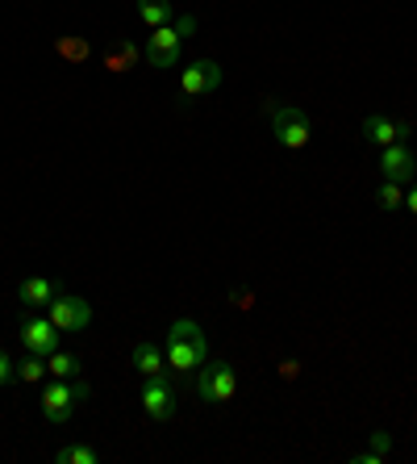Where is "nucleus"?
<instances>
[{"mask_svg": "<svg viewBox=\"0 0 417 464\" xmlns=\"http://www.w3.org/2000/svg\"><path fill=\"white\" fill-rule=\"evenodd\" d=\"M192 30H196V17H179L176 25L151 30V38H146V47H143V59L151 63V67H176L179 47H184V38H188Z\"/></svg>", "mask_w": 417, "mask_h": 464, "instance_id": "obj_2", "label": "nucleus"}, {"mask_svg": "<svg viewBox=\"0 0 417 464\" xmlns=\"http://www.w3.org/2000/svg\"><path fill=\"white\" fill-rule=\"evenodd\" d=\"M405 209H409V214H413V218H417V180L409 184V193H405Z\"/></svg>", "mask_w": 417, "mask_h": 464, "instance_id": "obj_25", "label": "nucleus"}, {"mask_svg": "<svg viewBox=\"0 0 417 464\" xmlns=\"http://www.w3.org/2000/svg\"><path fill=\"white\" fill-rule=\"evenodd\" d=\"M209 360V339L192 318H176L167 330V368H176L179 377H188Z\"/></svg>", "mask_w": 417, "mask_h": 464, "instance_id": "obj_1", "label": "nucleus"}, {"mask_svg": "<svg viewBox=\"0 0 417 464\" xmlns=\"http://www.w3.org/2000/svg\"><path fill=\"white\" fill-rule=\"evenodd\" d=\"M376 206L388 209V214H393V209H401V206H405V184L384 180V184H380V193H376Z\"/></svg>", "mask_w": 417, "mask_h": 464, "instance_id": "obj_18", "label": "nucleus"}, {"mask_svg": "<svg viewBox=\"0 0 417 464\" xmlns=\"http://www.w3.org/2000/svg\"><path fill=\"white\" fill-rule=\"evenodd\" d=\"M47 368H50V377H59V381H72V377H80V355H72V352H55V355H47Z\"/></svg>", "mask_w": 417, "mask_h": 464, "instance_id": "obj_15", "label": "nucleus"}, {"mask_svg": "<svg viewBox=\"0 0 417 464\" xmlns=\"http://www.w3.org/2000/svg\"><path fill=\"white\" fill-rule=\"evenodd\" d=\"M388 448H393V435H388V431H376V435H371V452L388 456Z\"/></svg>", "mask_w": 417, "mask_h": 464, "instance_id": "obj_23", "label": "nucleus"}, {"mask_svg": "<svg viewBox=\"0 0 417 464\" xmlns=\"http://www.w3.org/2000/svg\"><path fill=\"white\" fill-rule=\"evenodd\" d=\"M297 372H300L297 360H284V364H280V377H284V381H297Z\"/></svg>", "mask_w": 417, "mask_h": 464, "instance_id": "obj_24", "label": "nucleus"}, {"mask_svg": "<svg viewBox=\"0 0 417 464\" xmlns=\"http://www.w3.org/2000/svg\"><path fill=\"white\" fill-rule=\"evenodd\" d=\"M47 372H50V368H47V355H34V352H30L22 364H17V381H25V385H38V381L47 377Z\"/></svg>", "mask_w": 417, "mask_h": 464, "instance_id": "obj_16", "label": "nucleus"}, {"mask_svg": "<svg viewBox=\"0 0 417 464\" xmlns=\"http://www.w3.org/2000/svg\"><path fill=\"white\" fill-rule=\"evenodd\" d=\"M413 126L409 122H396V118H384V113H371L363 118V138L371 147H393V143H409Z\"/></svg>", "mask_w": 417, "mask_h": 464, "instance_id": "obj_11", "label": "nucleus"}, {"mask_svg": "<svg viewBox=\"0 0 417 464\" xmlns=\"http://www.w3.org/2000/svg\"><path fill=\"white\" fill-rule=\"evenodd\" d=\"M143 410H146V418H155V423L176 418V385H171V377L146 381L143 385Z\"/></svg>", "mask_w": 417, "mask_h": 464, "instance_id": "obj_10", "label": "nucleus"}, {"mask_svg": "<svg viewBox=\"0 0 417 464\" xmlns=\"http://www.w3.org/2000/svg\"><path fill=\"white\" fill-rule=\"evenodd\" d=\"M380 176L393 184H413L417 180V155L409 151V143H393L380 147Z\"/></svg>", "mask_w": 417, "mask_h": 464, "instance_id": "obj_8", "label": "nucleus"}, {"mask_svg": "<svg viewBox=\"0 0 417 464\" xmlns=\"http://www.w3.org/2000/svg\"><path fill=\"white\" fill-rule=\"evenodd\" d=\"M134 368H138V372H143L146 381H155V377H171V368H167V355L159 352L155 343H138V347H134Z\"/></svg>", "mask_w": 417, "mask_h": 464, "instance_id": "obj_13", "label": "nucleus"}, {"mask_svg": "<svg viewBox=\"0 0 417 464\" xmlns=\"http://www.w3.org/2000/svg\"><path fill=\"white\" fill-rule=\"evenodd\" d=\"M138 17H143V25L159 30V25H171L176 9H171V0H138Z\"/></svg>", "mask_w": 417, "mask_h": 464, "instance_id": "obj_14", "label": "nucleus"}, {"mask_svg": "<svg viewBox=\"0 0 417 464\" xmlns=\"http://www.w3.org/2000/svg\"><path fill=\"white\" fill-rule=\"evenodd\" d=\"M9 381H17V364H13V360H9V352L0 347V390H4Z\"/></svg>", "mask_w": 417, "mask_h": 464, "instance_id": "obj_21", "label": "nucleus"}, {"mask_svg": "<svg viewBox=\"0 0 417 464\" xmlns=\"http://www.w3.org/2000/svg\"><path fill=\"white\" fill-rule=\"evenodd\" d=\"M272 113V130H275V143L288 151H305L313 138V126H309V113L297 109V105H275Z\"/></svg>", "mask_w": 417, "mask_h": 464, "instance_id": "obj_5", "label": "nucleus"}, {"mask_svg": "<svg viewBox=\"0 0 417 464\" xmlns=\"http://www.w3.org/2000/svg\"><path fill=\"white\" fill-rule=\"evenodd\" d=\"M17 335H22L25 352H34V355H55L63 343V330L47 318V310H42V314H25L22 322H17Z\"/></svg>", "mask_w": 417, "mask_h": 464, "instance_id": "obj_6", "label": "nucleus"}, {"mask_svg": "<svg viewBox=\"0 0 417 464\" xmlns=\"http://www.w3.org/2000/svg\"><path fill=\"white\" fill-rule=\"evenodd\" d=\"M88 398H92V390H88L80 377H72V381L55 377L47 390H42V418H47V423H55V427H63V423L75 415V406L88 402Z\"/></svg>", "mask_w": 417, "mask_h": 464, "instance_id": "obj_3", "label": "nucleus"}, {"mask_svg": "<svg viewBox=\"0 0 417 464\" xmlns=\"http://www.w3.org/2000/svg\"><path fill=\"white\" fill-rule=\"evenodd\" d=\"M380 460H384V456H380V452H371V448H368V452H359V456H355V464H380Z\"/></svg>", "mask_w": 417, "mask_h": 464, "instance_id": "obj_26", "label": "nucleus"}, {"mask_svg": "<svg viewBox=\"0 0 417 464\" xmlns=\"http://www.w3.org/2000/svg\"><path fill=\"white\" fill-rule=\"evenodd\" d=\"M217 84H222V67H217L213 59H196L192 67H184V72H179V92H184L188 101L209 97Z\"/></svg>", "mask_w": 417, "mask_h": 464, "instance_id": "obj_9", "label": "nucleus"}, {"mask_svg": "<svg viewBox=\"0 0 417 464\" xmlns=\"http://www.w3.org/2000/svg\"><path fill=\"white\" fill-rule=\"evenodd\" d=\"M134 63H138V50H134L130 42H117V50L105 59V67H109V72H130Z\"/></svg>", "mask_w": 417, "mask_h": 464, "instance_id": "obj_19", "label": "nucleus"}, {"mask_svg": "<svg viewBox=\"0 0 417 464\" xmlns=\"http://www.w3.org/2000/svg\"><path fill=\"white\" fill-rule=\"evenodd\" d=\"M230 306L234 310H255V293H250V289H234V293H230Z\"/></svg>", "mask_w": 417, "mask_h": 464, "instance_id": "obj_22", "label": "nucleus"}, {"mask_svg": "<svg viewBox=\"0 0 417 464\" xmlns=\"http://www.w3.org/2000/svg\"><path fill=\"white\" fill-rule=\"evenodd\" d=\"M196 393L213 406L234 402V393H239V372H234V364H226V360H204V364L196 368Z\"/></svg>", "mask_w": 417, "mask_h": 464, "instance_id": "obj_4", "label": "nucleus"}, {"mask_svg": "<svg viewBox=\"0 0 417 464\" xmlns=\"http://www.w3.org/2000/svg\"><path fill=\"white\" fill-rule=\"evenodd\" d=\"M47 318L63 330V335H75V330H83L88 322H92V306H88L83 297H75V293H59L47 306Z\"/></svg>", "mask_w": 417, "mask_h": 464, "instance_id": "obj_7", "label": "nucleus"}, {"mask_svg": "<svg viewBox=\"0 0 417 464\" xmlns=\"http://www.w3.org/2000/svg\"><path fill=\"white\" fill-rule=\"evenodd\" d=\"M55 460L59 464H100V452H96V448H83V443H67V448L55 452Z\"/></svg>", "mask_w": 417, "mask_h": 464, "instance_id": "obj_17", "label": "nucleus"}, {"mask_svg": "<svg viewBox=\"0 0 417 464\" xmlns=\"http://www.w3.org/2000/svg\"><path fill=\"white\" fill-rule=\"evenodd\" d=\"M59 55H63V59H75V63H80V59H88V42H83V38H75V42H72V38H63V42H59Z\"/></svg>", "mask_w": 417, "mask_h": 464, "instance_id": "obj_20", "label": "nucleus"}, {"mask_svg": "<svg viewBox=\"0 0 417 464\" xmlns=\"http://www.w3.org/2000/svg\"><path fill=\"white\" fill-rule=\"evenodd\" d=\"M59 293L63 289L50 281V276H25V281L17 285V302H22L25 310H47Z\"/></svg>", "mask_w": 417, "mask_h": 464, "instance_id": "obj_12", "label": "nucleus"}]
</instances>
